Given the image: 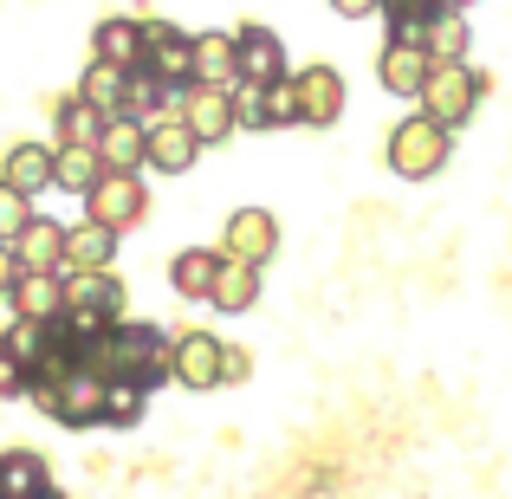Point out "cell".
Masks as SVG:
<instances>
[{
    "label": "cell",
    "mask_w": 512,
    "mask_h": 499,
    "mask_svg": "<svg viewBox=\"0 0 512 499\" xmlns=\"http://www.w3.org/2000/svg\"><path fill=\"white\" fill-rule=\"evenodd\" d=\"M448 163V130L435 124V117H402L396 130H389V169L402 175V182H422V175H435Z\"/></svg>",
    "instance_id": "cell-3"
},
{
    "label": "cell",
    "mask_w": 512,
    "mask_h": 499,
    "mask_svg": "<svg viewBox=\"0 0 512 499\" xmlns=\"http://www.w3.org/2000/svg\"><path fill=\"white\" fill-rule=\"evenodd\" d=\"M0 487H7V499H46L52 474H46V461H39L33 448H13L7 461H0Z\"/></svg>",
    "instance_id": "cell-26"
},
{
    "label": "cell",
    "mask_w": 512,
    "mask_h": 499,
    "mask_svg": "<svg viewBox=\"0 0 512 499\" xmlns=\"http://www.w3.org/2000/svg\"><path fill=\"white\" fill-rule=\"evenodd\" d=\"M98 59L117 65V72H143V65H150L143 20H104V26H98Z\"/></svg>",
    "instance_id": "cell-22"
},
{
    "label": "cell",
    "mask_w": 512,
    "mask_h": 499,
    "mask_svg": "<svg viewBox=\"0 0 512 499\" xmlns=\"http://www.w3.org/2000/svg\"><path fill=\"white\" fill-rule=\"evenodd\" d=\"M26 227H33V208H26V195H7V201H0V234H7V247L26 234Z\"/></svg>",
    "instance_id": "cell-30"
},
{
    "label": "cell",
    "mask_w": 512,
    "mask_h": 499,
    "mask_svg": "<svg viewBox=\"0 0 512 499\" xmlns=\"http://www.w3.org/2000/svg\"><path fill=\"white\" fill-rule=\"evenodd\" d=\"M7 312L20 325H59L65 318V279L59 273H26L7 286Z\"/></svg>",
    "instance_id": "cell-10"
},
{
    "label": "cell",
    "mask_w": 512,
    "mask_h": 499,
    "mask_svg": "<svg viewBox=\"0 0 512 499\" xmlns=\"http://www.w3.org/2000/svg\"><path fill=\"white\" fill-rule=\"evenodd\" d=\"M247 376H253V357L240 344H227V383H247Z\"/></svg>",
    "instance_id": "cell-32"
},
{
    "label": "cell",
    "mask_w": 512,
    "mask_h": 499,
    "mask_svg": "<svg viewBox=\"0 0 512 499\" xmlns=\"http://www.w3.org/2000/svg\"><path fill=\"white\" fill-rule=\"evenodd\" d=\"M124 383V389H163L175 383V337H163L156 325H137L130 318L124 331H117V344H111V389Z\"/></svg>",
    "instance_id": "cell-1"
},
{
    "label": "cell",
    "mask_w": 512,
    "mask_h": 499,
    "mask_svg": "<svg viewBox=\"0 0 512 499\" xmlns=\"http://www.w3.org/2000/svg\"><path fill=\"white\" fill-rule=\"evenodd\" d=\"M480 91H487L480 72H467V65H435V78H428V91H422V117H435L441 130H461L467 117L480 111Z\"/></svg>",
    "instance_id": "cell-4"
},
{
    "label": "cell",
    "mask_w": 512,
    "mask_h": 499,
    "mask_svg": "<svg viewBox=\"0 0 512 499\" xmlns=\"http://www.w3.org/2000/svg\"><path fill=\"white\" fill-rule=\"evenodd\" d=\"M253 305H260V266L227 260L221 292H214V312H253Z\"/></svg>",
    "instance_id": "cell-28"
},
{
    "label": "cell",
    "mask_w": 512,
    "mask_h": 499,
    "mask_svg": "<svg viewBox=\"0 0 512 499\" xmlns=\"http://www.w3.org/2000/svg\"><path fill=\"white\" fill-rule=\"evenodd\" d=\"M91 422H111V383L72 376V383L59 389V428H91Z\"/></svg>",
    "instance_id": "cell-19"
},
{
    "label": "cell",
    "mask_w": 512,
    "mask_h": 499,
    "mask_svg": "<svg viewBox=\"0 0 512 499\" xmlns=\"http://www.w3.org/2000/svg\"><path fill=\"white\" fill-rule=\"evenodd\" d=\"M65 240H72V227L33 221V227H26V234L7 247V260L20 266V273H65Z\"/></svg>",
    "instance_id": "cell-16"
},
{
    "label": "cell",
    "mask_w": 512,
    "mask_h": 499,
    "mask_svg": "<svg viewBox=\"0 0 512 499\" xmlns=\"http://www.w3.org/2000/svg\"><path fill=\"white\" fill-rule=\"evenodd\" d=\"M195 85L208 91H234L240 78V39L234 33H195Z\"/></svg>",
    "instance_id": "cell-17"
},
{
    "label": "cell",
    "mask_w": 512,
    "mask_h": 499,
    "mask_svg": "<svg viewBox=\"0 0 512 499\" xmlns=\"http://www.w3.org/2000/svg\"><path fill=\"white\" fill-rule=\"evenodd\" d=\"M175 383H182V389L227 383V344H221V337H208V331L175 337Z\"/></svg>",
    "instance_id": "cell-9"
},
{
    "label": "cell",
    "mask_w": 512,
    "mask_h": 499,
    "mask_svg": "<svg viewBox=\"0 0 512 499\" xmlns=\"http://www.w3.org/2000/svg\"><path fill=\"white\" fill-rule=\"evenodd\" d=\"M130 299H124V279L117 273H85V279H65V318L85 331H124L130 325Z\"/></svg>",
    "instance_id": "cell-2"
},
{
    "label": "cell",
    "mask_w": 512,
    "mask_h": 499,
    "mask_svg": "<svg viewBox=\"0 0 512 499\" xmlns=\"http://www.w3.org/2000/svg\"><path fill=\"white\" fill-rule=\"evenodd\" d=\"M124 91H130V72H117V65H104V59H91L85 78H78V98H85L104 124H117V117H124Z\"/></svg>",
    "instance_id": "cell-23"
},
{
    "label": "cell",
    "mask_w": 512,
    "mask_h": 499,
    "mask_svg": "<svg viewBox=\"0 0 512 499\" xmlns=\"http://www.w3.org/2000/svg\"><path fill=\"white\" fill-rule=\"evenodd\" d=\"M143 39H150V65H143V72H156L169 91H175V85L195 91V39L175 33L169 20H143Z\"/></svg>",
    "instance_id": "cell-7"
},
{
    "label": "cell",
    "mask_w": 512,
    "mask_h": 499,
    "mask_svg": "<svg viewBox=\"0 0 512 499\" xmlns=\"http://www.w3.org/2000/svg\"><path fill=\"white\" fill-rule=\"evenodd\" d=\"M52 150H59V188H65V195H98V188H104V175H111V169H104V156L98 150H65V143H52Z\"/></svg>",
    "instance_id": "cell-27"
},
{
    "label": "cell",
    "mask_w": 512,
    "mask_h": 499,
    "mask_svg": "<svg viewBox=\"0 0 512 499\" xmlns=\"http://www.w3.org/2000/svg\"><path fill=\"white\" fill-rule=\"evenodd\" d=\"M85 221H98V227H111V234H124V227H137L143 221V208H150V195H143V182L137 175H104V188L85 201Z\"/></svg>",
    "instance_id": "cell-12"
},
{
    "label": "cell",
    "mask_w": 512,
    "mask_h": 499,
    "mask_svg": "<svg viewBox=\"0 0 512 499\" xmlns=\"http://www.w3.org/2000/svg\"><path fill=\"white\" fill-rule=\"evenodd\" d=\"M234 39H240V78H247V85H260V91H286V85H292L286 46H279L273 26L247 20V26H234Z\"/></svg>",
    "instance_id": "cell-5"
},
{
    "label": "cell",
    "mask_w": 512,
    "mask_h": 499,
    "mask_svg": "<svg viewBox=\"0 0 512 499\" xmlns=\"http://www.w3.org/2000/svg\"><path fill=\"white\" fill-rule=\"evenodd\" d=\"M117 260V234L98 221H78L72 240H65V279H85V273H111Z\"/></svg>",
    "instance_id": "cell-18"
},
{
    "label": "cell",
    "mask_w": 512,
    "mask_h": 499,
    "mask_svg": "<svg viewBox=\"0 0 512 499\" xmlns=\"http://www.w3.org/2000/svg\"><path fill=\"white\" fill-rule=\"evenodd\" d=\"M46 499H65V493H59V487H52V493H46Z\"/></svg>",
    "instance_id": "cell-33"
},
{
    "label": "cell",
    "mask_w": 512,
    "mask_h": 499,
    "mask_svg": "<svg viewBox=\"0 0 512 499\" xmlns=\"http://www.w3.org/2000/svg\"><path fill=\"white\" fill-rule=\"evenodd\" d=\"M227 260H247V266H266L273 260V247H279V221L266 208H240L234 221H227Z\"/></svg>",
    "instance_id": "cell-15"
},
{
    "label": "cell",
    "mask_w": 512,
    "mask_h": 499,
    "mask_svg": "<svg viewBox=\"0 0 512 499\" xmlns=\"http://www.w3.org/2000/svg\"><path fill=\"white\" fill-rule=\"evenodd\" d=\"M234 104H240V130H279V124H299V104H292V85H286V91L240 85V91H234Z\"/></svg>",
    "instance_id": "cell-21"
},
{
    "label": "cell",
    "mask_w": 512,
    "mask_h": 499,
    "mask_svg": "<svg viewBox=\"0 0 512 499\" xmlns=\"http://www.w3.org/2000/svg\"><path fill=\"white\" fill-rule=\"evenodd\" d=\"M169 98V85L156 72H130V91H124V117H137V124H163L156 117V104Z\"/></svg>",
    "instance_id": "cell-29"
},
{
    "label": "cell",
    "mask_w": 512,
    "mask_h": 499,
    "mask_svg": "<svg viewBox=\"0 0 512 499\" xmlns=\"http://www.w3.org/2000/svg\"><path fill=\"white\" fill-rule=\"evenodd\" d=\"M221 273H227V247H182L169 260V286L182 292V299H208L221 292Z\"/></svg>",
    "instance_id": "cell-13"
},
{
    "label": "cell",
    "mask_w": 512,
    "mask_h": 499,
    "mask_svg": "<svg viewBox=\"0 0 512 499\" xmlns=\"http://www.w3.org/2000/svg\"><path fill=\"white\" fill-rule=\"evenodd\" d=\"M52 117H59V143H65V150H98L104 130H111L85 98H78V91H72V98H52Z\"/></svg>",
    "instance_id": "cell-25"
},
{
    "label": "cell",
    "mask_w": 512,
    "mask_h": 499,
    "mask_svg": "<svg viewBox=\"0 0 512 499\" xmlns=\"http://www.w3.org/2000/svg\"><path fill=\"white\" fill-rule=\"evenodd\" d=\"M143 402H150L143 389H124V383H117V389H111V422H117V428L143 422Z\"/></svg>",
    "instance_id": "cell-31"
},
{
    "label": "cell",
    "mask_w": 512,
    "mask_h": 499,
    "mask_svg": "<svg viewBox=\"0 0 512 499\" xmlns=\"http://www.w3.org/2000/svg\"><path fill=\"white\" fill-rule=\"evenodd\" d=\"M98 156H104V169H111V175H137L143 163H150V124H137V117H117V124L104 130Z\"/></svg>",
    "instance_id": "cell-20"
},
{
    "label": "cell",
    "mask_w": 512,
    "mask_h": 499,
    "mask_svg": "<svg viewBox=\"0 0 512 499\" xmlns=\"http://www.w3.org/2000/svg\"><path fill=\"white\" fill-rule=\"evenodd\" d=\"M376 78H383L389 98H422L428 78H435V52H428V46H402V39H389L383 59H376Z\"/></svg>",
    "instance_id": "cell-8"
},
{
    "label": "cell",
    "mask_w": 512,
    "mask_h": 499,
    "mask_svg": "<svg viewBox=\"0 0 512 499\" xmlns=\"http://www.w3.org/2000/svg\"><path fill=\"white\" fill-rule=\"evenodd\" d=\"M292 104H299V124L325 130L344 117V78L331 72V65H305V72H292Z\"/></svg>",
    "instance_id": "cell-6"
},
{
    "label": "cell",
    "mask_w": 512,
    "mask_h": 499,
    "mask_svg": "<svg viewBox=\"0 0 512 499\" xmlns=\"http://www.w3.org/2000/svg\"><path fill=\"white\" fill-rule=\"evenodd\" d=\"M0 188H7V195H26V201H33L39 188H59V150H46V143H13L7 163H0Z\"/></svg>",
    "instance_id": "cell-11"
},
{
    "label": "cell",
    "mask_w": 512,
    "mask_h": 499,
    "mask_svg": "<svg viewBox=\"0 0 512 499\" xmlns=\"http://www.w3.org/2000/svg\"><path fill=\"white\" fill-rule=\"evenodd\" d=\"M182 124L195 130L201 143L234 137V130H240V104H234V91H208V85H195V91H188V104H182Z\"/></svg>",
    "instance_id": "cell-14"
},
{
    "label": "cell",
    "mask_w": 512,
    "mask_h": 499,
    "mask_svg": "<svg viewBox=\"0 0 512 499\" xmlns=\"http://www.w3.org/2000/svg\"><path fill=\"white\" fill-rule=\"evenodd\" d=\"M195 156H201V137L182 124V117H163V124H150V163L163 169V175H182Z\"/></svg>",
    "instance_id": "cell-24"
}]
</instances>
